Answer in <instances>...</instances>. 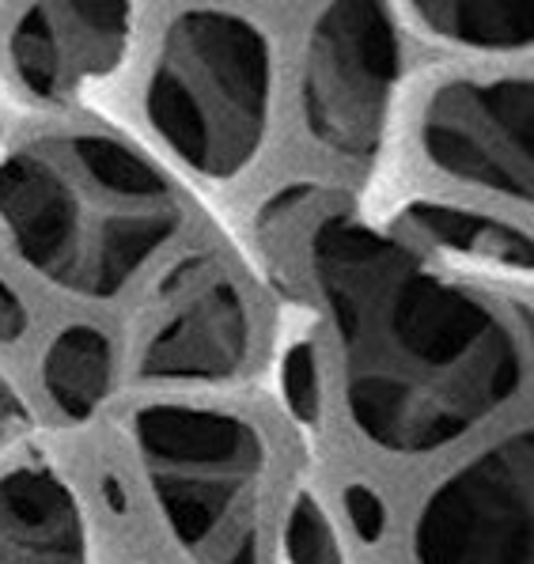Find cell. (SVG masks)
Returning <instances> with one entry per match:
<instances>
[{"instance_id": "cell-13", "label": "cell", "mask_w": 534, "mask_h": 564, "mask_svg": "<svg viewBox=\"0 0 534 564\" xmlns=\"http://www.w3.org/2000/svg\"><path fill=\"white\" fill-rule=\"evenodd\" d=\"M531 0H425L413 15L428 34L481 54H515L531 46Z\"/></svg>"}, {"instance_id": "cell-8", "label": "cell", "mask_w": 534, "mask_h": 564, "mask_svg": "<svg viewBox=\"0 0 534 564\" xmlns=\"http://www.w3.org/2000/svg\"><path fill=\"white\" fill-rule=\"evenodd\" d=\"M421 149L440 175L512 202H531V76L444 80L421 110Z\"/></svg>"}, {"instance_id": "cell-9", "label": "cell", "mask_w": 534, "mask_h": 564, "mask_svg": "<svg viewBox=\"0 0 534 564\" xmlns=\"http://www.w3.org/2000/svg\"><path fill=\"white\" fill-rule=\"evenodd\" d=\"M126 46V4H34L12 23L8 61L31 99L62 102L80 80L115 73Z\"/></svg>"}, {"instance_id": "cell-14", "label": "cell", "mask_w": 534, "mask_h": 564, "mask_svg": "<svg viewBox=\"0 0 534 564\" xmlns=\"http://www.w3.org/2000/svg\"><path fill=\"white\" fill-rule=\"evenodd\" d=\"M284 553L288 564H346L338 534L312 492H296L284 519Z\"/></svg>"}, {"instance_id": "cell-18", "label": "cell", "mask_w": 534, "mask_h": 564, "mask_svg": "<svg viewBox=\"0 0 534 564\" xmlns=\"http://www.w3.org/2000/svg\"><path fill=\"white\" fill-rule=\"evenodd\" d=\"M352 519H357V527L368 538L379 534V508H375V500L368 497V492H352Z\"/></svg>"}, {"instance_id": "cell-6", "label": "cell", "mask_w": 534, "mask_h": 564, "mask_svg": "<svg viewBox=\"0 0 534 564\" xmlns=\"http://www.w3.org/2000/svg\"><path fill=\"white\" fill-rule=\"evenodd\" d=\"M534 436L515 429L444 477L413 519L417 564H534Z\"/></svg>"}, {"instance_id": "cell-12", "label": "cell", "mask_w": 534, "mask_h": 564, "mask_svg": "<svg viewBox=\"0 0 534 564\" xmlns=\"http://www.w3.org/2000/svg\"><path fill=\"white\" fill-rule=\"evenodd\" d=\"M42 387L68 421H88L115 387V345L99 326H65L42 357Z\"/></svg>"}, {"instance_id": "cell-4", "label": "cell", "mask_w": 534, "mask_h": 564, "mask_svg": "<svg viewBox=\"0 0 534 564\" xmlns=\"http://www.w3.org/2000/svg\"><path fill=\"white\" fill-rule=\"evenodd\" d=\"M133 444L175 542L201 564L258 545L251 500L265 447L247 416L217 405L156 402L133 413Z\"/></svg>"}, {"instance_id": "cell-17", "label": "cell", "mask_w": 534, "mask_h": 564, "mask_svg": "<svg viewBox=\"0 0 534 564\" xmlns=\"http://www.w3.org/2000/svg\"><path fill=\"white\" fill-rule=\"evenodd\" d=\"M20 429H23V410H20V402H15L12 387L0 379V444L12 440Z\"/></svg>"}, {"instance_id": "cell-1", "label": "cell", "mask_w": 534, "mask_h": 564, "mask_svg": "<svg viewBox=\"0 0 534 564\" xmlns=\"http://www.w3.org/2000/svg\"><path fill=\"white\" fill-rule=\"evenodd\" d=\"M346 410L386 455H433L527 383V323L352 220L315 239Z\"/></svg>"}, {"instance_id": "cell-7", "label": "cell", "mask_w": 534, "mask_h": 564, "mask_svg": "<svg viewBox=\"0 0 534 564\" xmlns=\"http://www.w3.org/2000/svg\"><path fill=\"white\" fill-rule=\"evenodd\" d=\"M254 315L239 281L212 258H189L160 284L133 337L144 383H217L247 368Z\"/></svg>"}, {"instance_id": "cell-10", "label": "cell", "mask_w": 534, "mask_h": 564, "mask_svg": "<svg viewBox=\"0 0 534 564\" xmlns=\"http://www.w3.org/2000/svg\"><path fill=\"white\" fill-rule=\"evenodd\" d=\"M0 564H88L80 500L50 466L0 474Z\"/></svg>"}, {"instance_id": "cell-11", "label": "cell", "mask_w": 534, "mask_h": 564, "mask_svg": "<svg viewBox=\"0 0 534 564\" xmlns=\"http://www.w3.org/2000/svg\"><path fill=\"white\" fill-rule=\"evenodd\" d=\"M410 236H417L428 247L444 250V254L467 258L473 265H493V269H531V236L512 224H501L493 216L470 213L459 205H433V202H413L402 213Z\"/></svg>"}, {"instance_id": "cell-3", "label": "cell", "mask_w": 534, "mask_h": 564, "mask_svg": "<svg viewBox=\"0 0 534 564\" xmlns=\"http://www.w3.org/2000/svg\"><path fill=\"white\" fill-rule=\"evenodd\" d=\"M273 50L254 20L220 8L171 15L152 57L144 115L189 171L236 178L262 152Z\"/></svg>"}, {"instance_id": "cell-15", "label": "cell", "mask_w": 534, "mask_h": 564, "mask_svg": "<svg viewBox=\"0 0 534 564\" xmlns=\"http://www.w3.org/2000/svg\"><path fill=\"white\" fill-rule=\"evenodd\" d=\"M284 387H288V398L304 416L315 413V387H318V376H315V357L307 345H296L288 352V376H284Z\"/></svg>"}, {"instance_id": "cell-5", "label": "cell", "mask_w": 534, "mask_h": 564, "mask_svg": "<svg viewBox=\"0 0 534 564\" xmlns=\"http://www.w3.org/2000/svg\"><path fill=\"white\" fill-rule=\"evenodd\" d=\"M399 76V31L383 4H330L315 15L304 46L307 133L341 160H368L383 141Z\"/></svg>"}, {"instance_id": "cell-2", "label": "cell", "mask_w": 534, "mask_h": 564, "mask_svg": "<svg viewBox=\"0 0 534 564\" xmlns=\"http://www.w3.org/2000/svg\"><path fill=\"white\" fill-rule=\"evenodd\" d=\"M183 228V202L129 141L73 129L0 160V236L62 292L115 300Z\"/></svg>"}, {"instance_id": "cell-16", "label": "cell", "mask_w": 534, "mask_h": 564, "mask_svg": "<svg viewBox=\"0 0 534 564\" xmlns=\"http://www.w3.org/2000/svg\"><path fill=\"white\" fill-rule=\"evenodd\" d=\"M31 318H28V303L15 296L12 284L0 276V345H12L28 334Z\"/></svg>"}]
</instances>
